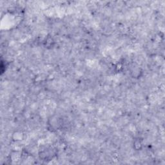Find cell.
Masks as SVG:
<instances>
[{"instance_id":"cell-4","label":"cell","mask_w":165,"mask_h":165,"mask_svg":"<svg viewBox=\"0 0 165 165\" xmlns=\"http://www.w3.org/2000/svg\"><path fill=\"white\" fill-rule=\"evenodd\" d=\"M24 134L21 131H17L13 134V140L15 141H21L23 139Z\"/></svg>"},{"instance_id":"cell-2","label":"cell","mask_w":165,"mask_h":165,"mask_svg":"<svg viewBox=\"0 0 165 165\" xmlns=\"http://www.w3.org/2000/svg\"><path fill=\"white\" fill-rule=\"evenodd\" d=\"M49 126L50 128L52 130H56L58 129L59 128L61 127V123L60 121V119L55 117V118H52V121L49 123Z\"/></svg>"},{"instance_id":"cell-1","label":"cell","mask_w":165,"mask_h":165,"mask_svg":"<svg viewBox=\"0 0 165 165\" xmlns=\"http://www.w3.org/2000/svg\"><path fill=\"white\" fill-rule=\"evenodd\" d=\"M55 153L52 148H45L41 150L39 153V156L43 161H50L55 157Z\"/></svg>"},{"instance_id":"cell-5","label":"cell","mask_w":165,"mask_h":165,"mask_svg":"<svg viewBox=\"0 0 165 165\" xmlns=\"http://www.w3.org/2000/svg\"><path fill=\"white\" fill-rule=\"evenodd\" d=\"M54 44V41L51 37H47L44 41V45L46 48H51Z\"/></svg>"},{"instance_id":"cell-3","label":"cell","mask_w":165,"mask_h":165,"mask_svg":"<svg viewBox=\"0 0 165 165\" xmlns=\"http://www.w3.org/2000/svg\"><path fill=\"white\" fill-rule=\"evenodd\" d=\"M143 147V142L141 138H137L134 141L133 147L136 150H141Z\"/></svg>"}]
</instances>
